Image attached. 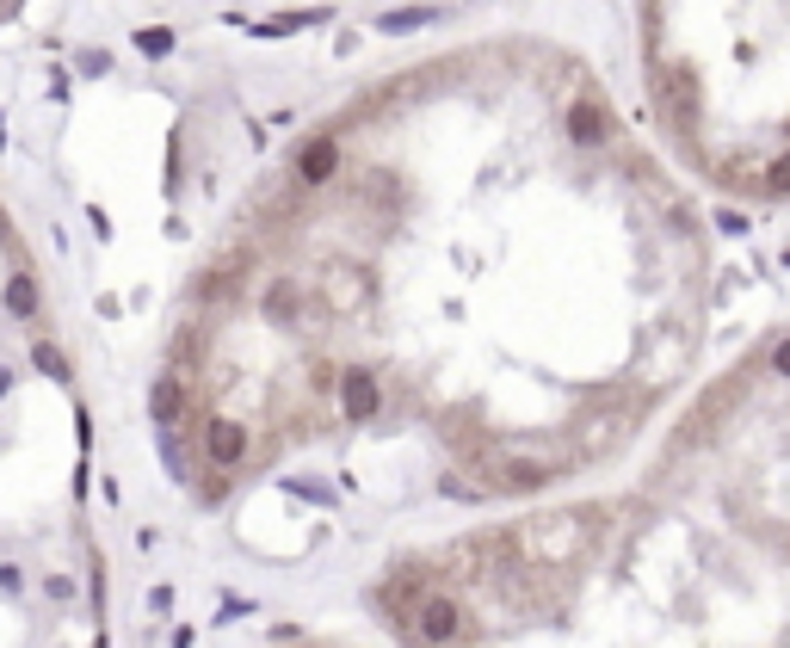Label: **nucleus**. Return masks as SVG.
I'll list each match as a JSON object with an SVG mask.
<instances>
[{"instance_id": "obj_1", "label": "nucleus", "mask_w": 790, "mask_h": 648, "mask_svg": "<svg viewBox=\"0 0 790 648\" xmlns=\"http://www.w3.org/2000/svg\"><path fill=\"white\" fill-rule=\"evenodd\" d=\"M408 630L420 636V648H457L463 636H470V618H463V605H457L445 587H433V593H420V599H414Z\"/></svg>"}, {"instance_id": "obj_2", "label": "nucleus", "mask_w": 790, "mask_h": 648, "mask_svg": "<svg viewBox=\"0 0 790 648\" xmlns=\"http://www.w3.org/2000/svg\"><path fill=\"white\" fill-rule=\"evenodd\" d=\"M556 476H562V457H500L488 476V494H537Z\"/></svg>"}, {"instance_id": "obj_3", "label": "nucleus", "mask_w": 790, "mask_h": 648, "mask_svg": "<svg viewBox=\"0 0 790 648\" xmlns=\"http://www.w3.org/2000/svg\"><path fill=\"white\" fill-rule=\"evenodd\" d=\"M204 457H210V470H241L247 457H254V432H247L241 420L217 414V420H204Z\"/></svg>"}, {"instance_id": "obj_4", "label": "nucleus", "mask_w": 790, "mask_h": 648, "mask_svg": "<svg viewBox=\"0 0 790 648\" xmlns=\"http://www.w3.org/2000/svg\"><path fill=\"white\" fill-rule=\"evenodd\" d=\"M340 414L352 426H371L383 414V383H377V371H365V365H346L340 371Z\"/></svg>"}, {"instance_id": "obj_5", "label": "nucleus", "mask_w": 790, "mask_h": 648, "mask_svg": "<svg viewBox=\"0 0 790 648\" xmlns=\"http://www.w3.org/2000/svg\"><path fill=\"white\" fill-rule=\"evenodd\" d=\"M186 402H192V389H186V377H179V371H161L149 383V420L161 432H173L179 420H186Z\"/></svg>"}, {"instance_id": "obj_6", "label": "nucleus", "mask_w": 790, "mask_h": 648, "mask_svg": "<svg viewBox=\"0 0 790 648\" xmlns=\"http://www.w3.org/2000/svg\"><path fill=\"white\" fill-rule=\"evenodd\" d=\"M568 142H581V149L612 142V118H605L599 99H574V105H568Z\"/></svg>"}, {"instance_id": "obj_7", "label": "nucleus", "mask_w": 790, "mask_h": 648, "mask_svg": "<svg viewBox=\"0 0 790 648\" xmlns=\"http://www.w3.org/2000/svg\"><path fill=\"white\" fill-rule=\"evenodd\" d=\"M334 173H340V142L334 136H315L309 149L297 155V186H328Z\"/></svg>"}, {"instance_id": "obj_8", "label": "nucleus", "mask_w": 790, "mask_h": 648, "mask_svg": "<svg viewBox=\"0 0 790 648\" xmlns=\"http://www.w3.org/2000/svg\"><path fill=\"white\" fill-rule=\"evenodd\" d=\"M38 309H44V297H38V278H31V272H13V278H7V315L31 321Z\"/></svg>"}, {"instance_id": "obj_9", "label": "nucleus", "mask_w": 790, "mask_h": 648, "mask_svg": "<svg viewBox=\"0 0 790 648\" xmlns=\"http://www.w3.org/2000/svg\"><path fill=\"white\" fill-rule=\"evenodd\" d=\"M31 365H38L50 383H75V365H68L62 346H50V340H31Z\"/></svg>"}, {"instance_id": "obj_10", "label": "nucleus", "mask_w": 790, "mask_h": 648, "mask_svg": "<svg viewBox=\"0 0 790 648\" xmlns=\"http://www.w3.org/2000/svg\"><path fill=\"white\" fill-rule=\"evenodd\" d=\"M433 19H439V7H402V13H383L377 31H389V38H395V31H420V25H433Z\"/></svg>"}, {"instance_id": "obj_11", "label": "nucleus", "mask_w": 790, "mask_h": 648, "mask_svg": "<svg viewBox=\"0 0 790 648\" xmlns=\"http://www.w3.org/2000/svg\"><path fill=\"white\" fill-rule=\"evenodd\" d=\"M303 309V291H297V284H272V291H266V315L272 321H291Z\"/></svg>"}, {"instance_id": "obj_12", "label": "nucleus", "mask_w": 790, "mask_h": 648, "mask_svg": "<svg viewBox=\"0 0 790 648\" xmlns=\"http://www.w3.org/2000/svg\"><path fill=\"white\" fill-rule=\"evenodd\" d=\"M130 44H136L142 56H173V31H167V25H142Z\"/></svg>"}, {"instance_id": "obj_13", "label": "nucleus", "mask_w": 790, "mask_h": 648, "mask_svg": "<svg viewBox=\"0 0 790 648\" xmlns=\"http://www.w3.org/2000/svg\"><path fill=\"white\" fill-rule=\"evenodd\" d=\"M291 494H309V500H321V507H334V488H321V482H309V476H297V482H284Z\"/></svg>"}, {"instance_id": "obj_14", "label": "nucleus", "mask_w": 790, "mask_h": 648, "mask_svg": "<svg viewBox=\"0 0 790 648\" xmlns=\"http://www.w3.org/2000/svg\"><path fill=\"white\" fill-rule=\"evenodd\" d=\"M44 593H50L56 605H68V599H75V581H68V574H44Z\"/></svg>"}, {"instance_id": "obj_15", "label": "nucleus", "mask_w": 790, "mask_h": 648, "mask_svg": "<svg viewBox=\"0 0 790 648\" xmlns=\"http://www.w3.org/2000/svg\"><path fill=\"white\" fill-rule=\"evenodd\" d=\"M0 593H25V568L19 562H0Z\"/></svg>"}, {"instance_id": "obj_16", "label": "nucleus", "mask_w": 790, "mask_h": 648, "mask_svg": "<svg viewBox=\"0 0 790 648\" xmlns=\"http://www.w3.org/2000/svg\"><path fill=\"white\" fill-rule=\"evenodd\" d=\"M105 68H112V56H105V50H87L81 56V75H105Z\"/></svg>"}, {"instance_id": "obj_17", "label": "nucleus", "mask_w": 790, "mask_h": 648, "mask_svg": "<svg viewBox=\"0 0 790 648\" xmlns=\"http://www.w3.org/2000/svg\"><path fill=\"white\" fill-rule=\"evenodd\" d=\"M75 432H81V451H87L93 445V414L87 408H75Z\"/></svg>"}, {"instance_id": "obj_18", "label": "nucleus", "mask_w": 790, "mask_h": 648, "mask_svg": "<svg viewBox=\"0 0 790 648\" xmlns=\"http://www.w3.org/2000/svg\"><path fill=\"white\" fill-rule=\"evenodd\" d=\"M87 223H93V235H99V241H105V235H112V216H105V210H99V204H93V210H87Z\"/></svg>"}, {"instance_id": "obj_19", "label": "nucleus", "mask_w": 790, "mask_h": 648, "mask_svg": "<svg viewBox=\"0 0 790 648\" xmlns=\"http://www.w3.org/2000/svg\"><path fill=\"white\" fill-rule=\"evenodd\" d=\"M772 371H778V377H790V340L778 346V358H772Z\"/></svg>"}, {"instance_id": "obj_20", "label": "nucleus", "mask_w": 790, "mask_h": 648, "mask_svg": "<svg viewBox=\"0 0 790 648\" xmlns=\"http://www.w3.org/2000/svg\"><path fill=\"white\" fill-rule=\"evenodd\" d=\"M7 395H13V371H7V365H0V402H7Z\"/></svg>"}, {"instance_id": "obj_21", "label": "nucleus", "mask_w": 790, "mask_h": 648, "mask_svg": "<svg viewBox=\"0 0 790 648\" xmlns=\"http://www.w3.org/2000/svg\"><path fill=\"white\" fill-rule=\"evenodd\" d=\"M93 648H105V636H99V642H93Z\"/></svg>"}]
</instances>
